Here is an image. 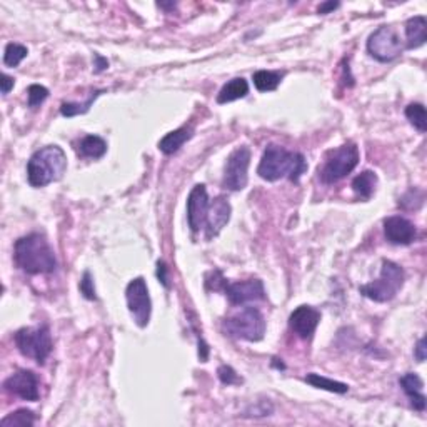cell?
Instances as JSON below:
<instances>
[{"label": "cell", "mask_w": 427, "mask_h": 427, "mask_svg": "<svg viewBox=\"0 0 427 427\" xmlns=\"http://www.w3.org/2000/svg\"><path fill=\"white\" fill-rule=\"evenodd\" d=\"M15 264L27 274H52L57 269L54 249L41 234L23 236L15 242Z\"/></svg>", "instance_id": "6da1fadb"}, {"label": "cell", "mask_w": 427, "mask_h": 427, "mask_svg": "<svg viewBox=\"0 0 427 427\" xmlns=\"http://www.w3.org/2000/svg\"><path fill=\"white\" fill-rule=\"evenodd\" d=\"M306 171L307 164L302 154L292 152L274 144L267 145L257 167V174L269 182H275L282 177H289L292 182H299L300 176Z\"/></svg>", "instance_id": "7a4b0ae2"}, {"label": "cell", "mask_w": 427, "mask_h": 427, "mask_svg": "<svg viewBox=\"0 0 427 427\" xmlns=\"http://www.w3.org/2000/svg\"><path fill=\"white\" fill-rule=\"evenodd\" d=\"M67 171V156L59 145H47L27 162V179L32 187H45L61 180Z\"/></svg>", "instance_id": "3957f363"}, {"label": "cell", "mask_w": 427, "mask_h": 427, "mask_svg": "<svg viewBox=\"0 0 427 427\" xmlns=\"http://www.w3.org/2000/svg\"><path fill=\"white\" fill-rule=\"evenodd\" d=\"M406 274L399 264L393 260H382L381 275L374 282L366 284L359 287V292L364 298L374 300V302H389L393 300L397 292L404 286Z\"/></svg>", "instance_id": "277c9868"}, {"label": "cell", "mask_w": 427, "mask_h": 427, "mask_svg": "<svg viewBox=\"0 0 427 427\" xmlns=\"http://www.w3.org/2000/svg\"><path fill=\"white\" fill-rule=\"evenodd\" d=\"M222 329L234 339L257 342L266 334V319L256 307H246L231 317L224 319Z\"/></svg>", "instance_id": "5b68a950"}, {"label": "cell", "mask_w": 427, "mask_h": 427, "mask_svg": "<svg viewBox=\"0 0 427 427\" xmlns=\"http://www.w3.org/2000/svg\"><path fill=\"white\" fill-rule=\"evenodd\" d=\"M14 339L21 354L34 359L37 364L45 362L52 353V335L47 326L22 327L21 331H17Z\"/></svg>", "instance_id": "8992f818"}, {"label": "cell", "mask_w": 427, "mask_h": 427, "mask_svg": "<svg viewBox=\"0 0 427 427\" xmlns=\"http://www.w3.org/2000/svg\"><path fill=\"white\" fill-rule=\"evenodd\" d=\"M359 164V147L354 142H347L339 149L332 150L320 169V180L334 184L351 174Z\"/></svg>", "instance_id": "52a82bcc"}, {"label": "cell", "mask_w": 427, "mask_h": 427, "mask_svg": "<svg viewBox=\"0 0 427 427\" xmlns=\"http://www.w3.org/2000/svg\"><path fill=\"white\" fill-rule=\"evenodd\" d=\"M406 45L393 25L379 27L367 41V52L379 62H390L404 52Z\"/></svg>", "instance_id": "ba28073f"}, {"label": "cell", "mask_w": 427, "mask_h": 427, "mask_svg": "<svg viewBox=\"0 0 427 427\" xmlns=\"http://www.w3.org/2000/svg\"><path fill=\"white\" fill-rule=\"evenodd\" d=\"M125 299L130 314L139 327H145L150 320V312H152V302H150L149 289L144 278H136L130 280L127 289H125Z\"/></svg>", "instance_id": "9c48e42d"}, {"label": "cell", "mask_w": 427, "mask_h": 427, "mask_svg": "<svg viewBox=\"0 0 427 427\" xmlns=\"http://www.w3.org/2000/svg\"><path fill=\"white\" fill-rule=\"evenodd\" d=\"M251 164V149L242 145L229 156L224 172V187L229 191H242L247 185V171Z\"/></svg>", "instance_id": "30bf717a"}, {"label": "cell", "mask_w": 427, "mask_h": 427, "mask_svg": "<svg viewBox=\"0 0 427 427\" xmlns=\"http://www.w3.org/2000/svg\"><path fill=\"white\" fill-rule=\"evenodd\" d=\"M225 295L234 306H244V304L256 302V300L266 299V291H264L262 280L251 279L240 280V282H232L224 287Z\"/></svg>", "instance_id": "8fae6325"}, {"label": "cell", "mask_w": 427, "mask_h": 427, "mask_svg": "<svg viewBox=\"0 0 427 427\" xmlns=\"http://www.w3.org/2000/svg\"><path fill=\"white\" fill-rule=\"evenodd\" d=\"M7 393L17 395V397L23 399V401L35 402L41 397L39 393V379L32 371H17L15 374H12L6 382H3Z\"/></svg>", "instance_id": "7c38bea8"}, {"label": "cell", "mask_w": 427, "mask_h": 427, "mask_svg": "<svg viewBox=\"0 0 427 427\" xmlns=\"http://www.w3.org/2000/svg\"><path fill=\"white\" fill-rule=\"evenodd\" d=\"M209 204L211 202H209L207 189L202 184H197L189 194L187 199V222L192 232H199L200 229H204Z\"/></svg>", "instance_id": "4fadbf2b"}, {"label": "cell", "mask_w": 427, "mask_h": 427, "mask_svg": "<svg viewBox=\"0 0 427 427\" xmlns=\"http://www.w3.org/2000/svg\"><path fill=\"white\" fill-rule=\"evenodd\" d=\"M232 207L229 204V200L225 197H216L211 204H209L207 211V219H205V237L209 240L214 239L216 236H219V232L225 227V224L231 219Z\"/></svg>", "instance_id": "5bb4252c"}, {"label": "cell", "mask_w": 427, "mask_h": 427, "mask_svg": "<svg viewBox=\"0 0 427 427\" xmlns=\"http://www.w3.org/2000/svg\"><path fill=\"white\" fill-rule=\"evenodd\" d=\"M386 239L395 246H409L416 239V225L401 216L387 217L384 220Z\"/></svg>", "instance_id": "9a60e30c"}, {"label": "cell", "mask_w": 427, "mask_h": 427, "mask_svg": "<svg viewBox=\"0 0 427 427\" xmlns=\"http://www.w3.org/2000/svg\"><path fill=\"white\" fill-rule=\"evenodd\" d=\"M320 322V312L311 306H300L289 317L291 329L302 339H311Z\"/></svg>", "instance_id": "2e32d148"}, {"label": "cell", "mask_w": 427, "mask_h": 427, "mask_svg": "<svg viewBox=\"0 0 427 427\" xmlns=\"http://www.w3.org/2000/svg\"><path fill=\"white\" fill-rule=\"evenodd\" d=\"M399 384H401L402 390L407 394V397L410 399V406L419 410V413H422L426 409V395L422 393L424 382H422V379L417 374L409 373L399 379Z\"/></svg>", "instance_id": "e0dca14e"}, {"label": "cell", "mask_w": 427, "mask_h": 427, "mask_svg": "<svg viewBox=\"0 0 427 427\" xmlns=\"http://www.w3.org/2000/svg\"><path fill=\"white\" fill-rule=\"evenodd\" d=\"M427 41V22L424 15L409 19L406 22V43L407 49H417Z\"/></svg>", "instance_id": "ac0fdd59"}, {"label": "cell", "mask_w": 427, "mask_h": 427, "mask_svg": "<svg viewBox=\"0 0 427 427\" xmlns=\"http://www.w3.org/2000/svg\"><path fill=\"white\" fill-rule=\"evenodd\" d=\"M192 136H194V129L191 127V125H184V127L172 130V132H169L167 136L159 142L160 152L167 154V156L176 154L177 150H179L185 142L191 139Z\"/></svg>", "instance_id": "d6986e66"}, {"label": "cell", "mask_w": 427, "mask_h": 427, "mask_svg": "<svg viewBox=\"0 0 427 427\" xmlns=\"http://www.w3.org/2000/svg\"><path fill=\"white\" fill-rule=\"evenodd\" d=\"M249 94V84L246 79L237 77L229 81L220 92L217 94V102L219 104H229V102L239 101V98H244Z\"/></svg>", "instance_id": "ffe728a7"}, {"label": "cell", "mask_w": 427, "mask_h": 427, "mask_svg": "<svg viewBox=\"0 0 427 427\" xmlns=\"http://www.w3.org/2000/svg\"><path fill=\"white\" fill-rule=\"evenodd\" d=\"M107 152V142L98 136H85L77 144V154L85 159H101Z\"/></svg>", "instance_id": "44dd1931"}, {"label": "cell", "mask_w": 427, "mask_h": 427, "mask_svg": "<svg viewBox=\"0 0 427 427\" xmlns=\"http://www.w3.org/2000/svg\"><path fill=\"white\" fill-rule=\"evenodd\" d=\"M375 185H377V176L373 171H364L353 180L354 192L364 200H369L373 197Z\"/></svg>", "instance_id": "7402d4cb"}, {"label": "cell", "mask_w": 427, "mask_h": 427, "mask_svg": "<svg viewBox=\"0 0 427 427\" xmlns=\"http://www.w3.org/2000/svg\"><path fill=\"white\" fill-rule=\"evenodd\" d=\"M282 72H274V70H257L252 75L256 89L260 90V92H271V90L278 89L280 82H282Z\"/></svg>", "instance_id": "603a6c76"}, {"label": "cell", "mask_w": 427, "mask_h": 427, "mask_svg": "<svg viewBox=\"0 0 427 427\" xmlns=\"http://www.w3.org/2000/svg\"><path fill=\"white\" fill-rule=\"evenodd\" d=\"M306 382L307 384H311L312 387H317V389L329 390V393H335V394H346L347 390H349V386L344 384V382L332 381V379H327L319 374H307Z\"/></svg>", "instance_id": "cb8c5ba5"}, {"label": "cell", "mask_w": 427, "mask_h": 427, "mask_svg": "<svg viewBox=\"0 0 427 427\" xmlns=\"http://www.w3.org/2000/svg\"><path fill=\"white\" fill-rule=\"evenodd\" d=\"M104 92V90H94L92 94H90L89 98L84 102V104H74V102H64L61 107V114L64 117H74V116H81V114H85L89 112L90 105L94 104V101L101 96V94Z\"/></svg>", "instance_id": "d4e9b609"}, {"label": "cell", "mask_w": 427, "mask_h": 427, "mask_svg": "<svg viewBox=\"0 0 427 427\" xmlns=\"http://www.w3.org/2000/svg\"><path fill=\"white\" fill-rule=\"evenodd\" d=\"M27 54H29V50L22 43H7L6 52H3V64L7 67H17L27 57Z\"/></svg>", "instance_id": "484cf974"}, {"label": "cell", "mask_w": 427, "mask_h": 427, "mask_svg": "<svg viewBox=\"0 0 427 427\" xmlns=\"http://www.w3.org/2000/svg\"><path fill=\"white\" fill-rule=\"evenodd\" d=\"M35 416L32 410L29 409H19L15 413L9 414L7 417H3L0 421V426L2 427H14V426H34Z\"/></svg>", "instance_id": "4316f807"}, {"label": "cell", "mask_w": 427, "mask_h": 427, "mask_svg": "<svg viewBox=\"0 0 427 427\" xmlns=\"http://www.w3.org/2000/svg\"><path fill=\"white\" fill-rule=\"evenodd\" d=\"M406 117L410 124L416 127L419 132H426L427 130V117H426V107L422 104H410L406 107Z\"/></svg>", "instance_id": "83f0119b"}, {"label": "cell", "mask_w": 427, "mask_h": 427, "mask_svg": "<svg viewBox=\"0 0 427 427\" xmlns=\"http://www.w3.org/2000/svg\"><path fill=\"white\" fill-rule=\"evenodd\" d=\"M47 97H49V90L43 85L34 84L27 89V104H29V107L41 105Z\"/></svg>", "instance_id": "f1b7e54d"}, {"label": "cell", "mask_w": 427, "mask_h": 427, "mask_svg": "<svg viewBox=\"0 0 427 427\" xmlns=\"http://www.w3.org/2000/svg\"><path fill=\"white\" fill-rule=\"evenodd\" d=\"M81 292L84 294L85 299L89 300H96L97 295H96V287H94V280H92V275H90V272H84V278H82L81 280Z\"/></svg>", "instance_id": "f546056e"}, {"label": "cell", "mask_w": 427, "mask_h": 427, "mask_svg": "<svg viewBox=\"0 0 427 427\" xmlns=\"http://www.w3.org/2000/svg\"><path fill=\"white\" fill-rule=\"evenodd\" d=\"M217 374H219V379L222 384L232 386V384H239L240 382L239 375L236 374V371L232 369L231 366H220L219 371H217Z\"/></svg>", "instance_id": "4dcf8cb0"}, {"label": "cell", "mask_w": 427, "mask_h": 427, "mask_svg": "<svg viewBox=\"0 0 427 427\" xmlns=\"http://www.w3.org/2000/svg\"><path fill=\"white\" fill-rule=\"evenodd\" d=\"M205 286L207 289H212V291H224V287L227 286V280L224 279L222 272L220 271H214L207 275V280H205Z\"/></svg>", "instance_id": "1f68e13d"}, {"label": "cell", "mask_w": 427, "mask_h": 427, "mask_svg": "<svg viewBox=\"0 0 427 427\" xmlns=\"http://www.w3.org/2000/svg\"><path fill=\"white\" fill-rule=\"evenodd\" d=\"M157 278H159V280L162 284H164L165 287H171V284H169V278H167V267H165L164 262H157Z\"/></svg>", "instance_id": "d6a6232c"}, {"label": "cell", "mask_w": 427, "mask_h": 427, "mask_svg": "<svg viewBox=\"0 0 427 427\" xmlns=\"http://www.w3.org/2000/svg\"><path fill=\"white\" fill-rule=\"evenodd\" d=\"M0 84H2V94L3 96H7V94H9L12 90V87H14V84H15V79L10 77V75H7V74H2V81H0Z\"/></svg>", "instance_id": "836d02e7"}, {"label": "cell", "mask_w": 427, "mask_h": 427, "mask_svg": "<svg viewBox=\"0 0 427 427\" xmlns=\"http://www.w3.org/2000/svg\"><path fill=\"white\" fill-rule=\"evenodd\" d=\"M426 339L422 337L421 341L417 342V346H416V351H414V355H416V359L419 362H424L426 361Z\"/></svg>", "instance_id": "e575fe53"}, {"label": "cell", "mask_w": 427, "mask_h": 427, "mask_svg": "<svg viewBox=\"0 0 427 427\" xmlns=\"http://www.w3.org/2000/svg\"><path fill=\"white\" fill-rule=\"evenodd\" d=\"M337 7H339V2H324V3H320V6H319L317 12H319V14H329L331 10L337 9Z\"/></svg>", "instance_id": "d590c367"}, {"label": "cell", "mask_w": 427, "mask_h": 427, "mask_svg": "<svg viewBox=\"0 0 427 427\" xmlns=\"http://www.w3.org/2000/svg\"><path fill=\"white\" fill-rule=\"evenodd\" d=\"M96 67H97V72H102V70H105L107 67H109V61L104 57H101V55L96 54Z\"/></svg>", "instance_id": "8d00e7d4"}, {"label": "cell", "mask_w": 427, "mask_h": 427, "mask_svg": "<svg viewBox=\"0 0 427 427\" xmlns=\"http://www.w3.org/2000/svg\"><path fill=\"white\" fill-rule=\"evenodd\" d=\"M207 353H209L207 346H205V342L202 341V339H200V341H199V357H200V361H202V362L207 361Z\"/></svg>", "instance_id": "74e56055"}]
</instances>
